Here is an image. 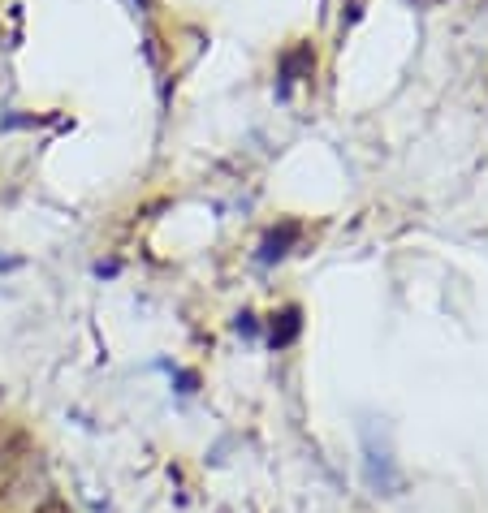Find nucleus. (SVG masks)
I'll use <instances>...</instances> for the list:
<instances>
[{"label":"nucleus","mask_w":488,"mask_h":513,"mask_svg":"<svg viewBox=\"0 0 488 513\" xmlns=\"http://www.w3.org/2000/svg\"><path fill=\"white\" fill-rule=\"evenodd\" d=\"M298 233H303V229H298L294 220H286V225H281V229H273V233H268V238H264V251H260V259H264V263L281 259V255H286L290 246L298 242Z\"/></svg>","instance_id":"nucleus-1"},{"label":"nucleus","mask_w":488,"mask_h":513,"mask_svg":"<svg viewBox=\"0 0 488 513\" xmlns=\"http://www.w3.org/2000/svg\"><path fill=\"white\" fill-rule=\"evenodd\" d=\"M298 337V311H281V324H273V345H290Z\"/></svg>","instance_id":"nucleus-2"},{"label":"nucleus","mask_w":488,"mask_h":513,"mask_svg":"<svg viewBox=\"0 0 488 513\" xmlns=\"http://www.w3.org/2000/svg\"><path fill=\"white\" fill-rule=\"evenodd\" d=\"M139 5H147V0H139Z\"/></svg>","instance_id":"nucleus-3"}]
</instances>
